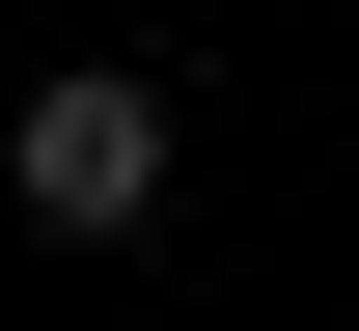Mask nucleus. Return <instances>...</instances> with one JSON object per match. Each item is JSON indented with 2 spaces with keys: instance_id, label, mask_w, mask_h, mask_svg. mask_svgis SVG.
<instances>
[{
  "instance_id": "1",
  "label": "nucleus",
  "mask_w": 359,
  "mask_h": 331,
  "mask_svg": "<svg viewBox=\"0 0 359 331\" xmlns=\"http://www.w3.org/2000/svg\"><path fill=\"white\" fill-rule=\"evenodd\" d=\"M0 193H28L55 248H138V221H166V83H111V55H55V83L0 111Z\"/></svg>"
},
{
  "instance_id": "2",
  "label": "nucleus",
  "mask_w": 359,
  "mask_h": 331,
  "mask_svg": "<svg viewBox=\"0 0 359 331\" xmlns=\"http://www.w3.org/2000/svg\"><path fill=\"white\" fill-rule=\"evenodd\" d=\"M0 111H28V83H0Z\"/></svg>"
}]
</instances>
